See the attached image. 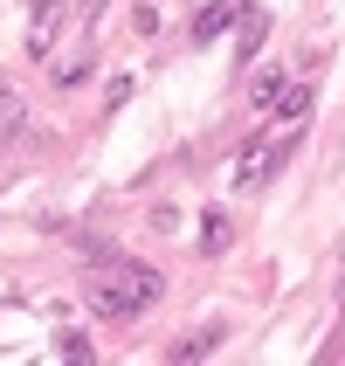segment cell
I'll list each match as a JSON object with an SVG mask.
<instances>
[{
  "label": "cell",
  "instance_id": "6da1fadb",
  "mask_svg": "<svg viewBox=\"0 0 345 366\" xmlns=\"http://www.w3.org/2000/svg\"><path fill=\"white\" fill-rule=\"evenodd\" d=\"M166 277L145 263H124V256H104L97 269H90V284H83V305L97 311V318H111V325H124V318H139V311L159 305Z\"/></svg>",
  "mask_w": 345,
  "mask_h": 366
},
{
  "label": "cell",
  "instance_id": "7a4b0ae2",
  "mask_svg": "<svg viewBox=\"0 0 345 366\" xmlns=\"http://www.w3.org/2000/svg\"><path fill=\"white\" fill-rule=\"evenodd\" d=\"M290 145H297V124H284L276 139H269V132H256V139L242 145V159H235V187H263L269 173L290 159Z\"/></svg>",
  "mask_w": 345,
  "mask_h": 366
},
{
  "label": "cell",
  "instance_id": "277c9868",
  "mask_svg": "<svg viewBox=\"0 0 345 366\" xmlns=\"http://www.w3.org/2000/svg\"><path fill=\"white\" fill-rule=\"evenodd\" d=\"M235 14H242V0H221V7H207V14L194 21V41H214V35H221V28H228Z\"/></svg>",
  "mask_w": 345,
  "mask_h": 366
},
{
  "label": "cell",
  "instance_id": "5b68a950",
  "mask_svg": "<svg viewBox=\"0 0 345 366\" xmlns=\"http://www.w3.org/2000/svg\"><path fill=\"white\" fill-rule=\"evenodd\" d=\"M214 346H221V325H201V332H186L180 346H173V360H207Z\"/></svg>",
  "mask_w": 345,
  "mask_h": 366
},
{
  "label": "cell",
  "instance_id": "8992f818",
  "mask_svg": "<svg viewBox=\"0 0 345 366\" xmlns=\"http://www.w3.org/2000/svg\"><path fill=\"white\" fill-rule=\"evenodd\" d=\"M21 118H28L21 90H0V139H21Z\"/></svg>",
  "mask_w": 345,
  "mask_h": 366
},
{
  "label": "cell",
  "instance_id": "52a82bcc",
  "mask_svg": "<svg viewBox=\"0 0 345 366\" xmlns=\"http://www.w3.org/2000/svg\"><path fill=\"white\" fill-rule=\"evenodd\" d=\"M201 249H207V256H221V249H228V222H221V214H207V222H201Z\"/></svg>",
  "mask_w": 345,
  "mask_h": 366
},
{
  "label": "cell",
  "instance_id": "3957f363",
  "mask_svg": "<svg viewBox=\"0 0 345 366\" xmlns=\"http://www.w3.org/2000/svg\"><path fill=\"white\" fill-rule=\"evenodd\" d=\"M263 111H269V118H284V124H304V111H311V90H304V83H276Z\"/></svg>",
  "mask_w": 345,
  "mask_h": 366
}]
</instances>
